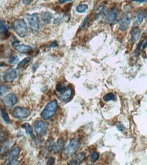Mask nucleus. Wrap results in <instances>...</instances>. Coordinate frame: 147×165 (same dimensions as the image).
Listing matches in <instances>:
<instances>
[{
	"instance_id": "a878e982",
	"label": "nucleus",
	"mask_w": 147,
	"mask_h": 165,
	"mask_svg": "<svg viewBox=\"0 0 147 165\" xmlns=\"http://www.w3.org/2000/svg\"><path fill=\"white\" fill-rule=\"evenodd\" d=\"M100 157V154L97 152H93L90 156V160L92 162H96Z\"/></svg>"
},
{
	"instance_id": "f8f14e48",
	"label": "nucleus",
	"mask_w": 147,
	"mask_h": 165,
	"mask_svg": "<svg viewBox=\"0 0 147 165\" xmlns=\"http://www.w3.org/2000/svg\"><path fill=\"white\" fill-rule=\"evenodd\" d=\"M141 30L139 28L136 27L133 28L131 34L130 41L132 44H134L138 40L140 35Z\"/></svg>"
},
{
	"instance_id": "f704fd0d",
	"label": "nucleus",
	"mask_w": 147,
	"mask_h": 165,
	"mask_svg": "<svg viewBox=\"0 0 147 165\" xmlns=\"http://www.w3.org/2000/svg\"><path fill=\"white\" fill-rule=\"evenodd\" d=\"M19 164V161L17 160L14 159L12 160L11 162L9 163L8 164L10 165H17Z\"/></svg>"
},
{
	"instance_id": "f3484780",
	"label": "nucleus",
	"mask_w": 147,
	"mask_h": 165,
	"mask_svg": "<svg viewBox=\"0 0 147 165\" xmlns=\"http://www.w3.org/2000/svg\"><path fill=\"white\" fill-rule=\"evenodd\" d=\"M52 17H53V15L50 12H43L41 14V18L42 20L47 24H49L50 23Z\"/></svg>"
},
{
	"instance_id": "f03ea898",
	"label": "nucleus",
	"mask_w": 147,
	"mask_h": 165,
	"mask_svg": "<svg viewBox=\"0 0 147 165\" xmlns=\"http://www.w3.org/2000/svg\"><path fill=\"white\" fill-rule=\"evenodd\" d=\"M13 27L14 31L20 37H24L27 35L28 28L27 24L24 19H15Z\"/></svg>"
},
{
	"instance_id": "423d86ee",
	"label": "nucleus",
	"mask_w": 147,
	"mask_h": 165,
	"mask_svg": "<svg viewBox=\"0 0 147 165\" xmlns=\"http://www.w3.org/2000/svg\"><path fill=\"white\" fill-rule=\"evenodd\" d=\"M30 112L25 108L16 107L13 111V116L15 118L23 119L27 118L30 116Z\"/></svg>"
},
{
	"instance_id": "f257e3e1",
	"label": "nucleus",
	"mask_w": 147,
	"mask_h": 165,
	"mask_svg": "<svg viewBox=\"0 0 147 165\" xmlns=\"http://www.w3.org/2000/svg\"><path fill=\"white\" fill-rule=\"evenodd\" d=\"M58 108V102L56 100L52 101L46 106L41 114V117L44 120H48L53 118Z\"/></svg>"
},
{
	"instance_id": "e433bc0d",
	"label": "nucleus",
	"mask_w": 147,
	"mask_h": 165,
	"mask_svg": "<svg viewBox=\"0 0 147 165\" xmlns=\"http://www.w3.org/2000/svg\"><path fill=\"white\" fill-rule=\"evenodd\" d=\"M33 1V0H22L23 3L25 5H28V4H30Z\"/></svg>"
},
{
	"instance_id": "0eeeda50",
	"label": "nucleus",
	"mask_w": 147,
	"mask_h": 165,
	"mask_svg": "<svg viewBox=\"0 0 147 165\" xmlns=\"http://www.w3.org/2000/svg\"><path fill=\"white\" fill-rule=\"evenodd\" d=\"M18 99L16 95L14 93L9 94L3 98V102L6 107L11 108L17 103Z\"/></svg>"
},
{
	"instance_id": "cd10ccee",
	"label": "nucleus",
	"mask_w": 147,
	"mask_h": 165,
	"mask_svg": "<svg viewBox=\"0 0 147 165\" xmlns=\"http://www.w3.org/2000/svg\"><path fill=\"white\" fill-rule=\"evenodd\" d=\"M2 117L5 123H9V116H8V113L5 110L2 111Z\"/></svg>"
},
{
	"instance_id": "4468645a",
	"label": "nucleus",
	"mask_w": 147,
	"mask_h": 165,
	"mask_svg": "<svg viewBox=\"0 0 147 165\" xmlns=\"http://www.w3.org/2000/svg\"><path fill=\"white\" fill-rule=\"evenodd\" d=\"M10 28L4 20H0V34L7 36Z\"/></svg>"
},
{
	"instance_id": "7c9ffc66",
	"label": "nucleus",
	"mask_w": 147,
	"mask_h": 165,
	"mask_svg": "<svg viewBox=\"0 0 147 165\" xmlns=\"http://www.w3.org/2000/svg\"><path fill=\"white\" fill-rule=\"evenodd\" d=\"M117 128L120 132H123L125 129V127L121 122H119L117 125Z\"/></svg>"
},
{
	"instance_id": "b1692460",
	"label": "nucleus",
	"mask_w": 147,
	"mask_h": 165,
	"mask_svg": "<svg viewBox=\"0 0 147 165\" xmlns=\"http://www.w3.org/2000/svg\"><path fill=\"white\" fill-rule=\"evenodd\" d=\"M115 99V96L114 94L109 93L107 94L103 97V100L106 102H109L113 101Z\"/></svg>"
},
{
	"instance_id": "6ab92c4d",
	"label": "nucleus",
	"mask_w": 147,
	"mask_h": 165,
	"mask_svg": "<svg viewBox=\"0 0 147 165\" xmlns=\"http://www.w3.org/2000/svg\"><path fill=\"white\" fill-rule=\"evenodd\" d=\"M15 50L20 53L26 52L32 50V47L29 46L24 45H17L15 46Z\"/></svg>"
},
{
	"instance_id": "4be33fe9",
	"label": "nucleus",
	"mask_w": 147,
	"mask_h": 165,
	"mask_svg": "<svg viewBox=\"0 0 147 165\" xmlns=\"http://www.w3.org/2000/svg\"><path fill=\"white\" fill-rule=\"evenodd\" d=\"M31 60V58L29 57L24 58L22 61L19 63L17 66L18 68H22V67H24L25 65L28 64Z\"/></svg>"
},
{
	"instance_id": "6e6552de",
	"label": "nucleus",
	"mask_w": 147,
	"mask_h": 165,
	"mask_svg": "<svg viewBox=\"0 0 147 165\" xmlns=\"http://www.w3.org/2000/svg\"><path fill=\"white\" fill-rule=\"evenodd\" d=\"M18 74L19 72L17 69H8L3 73V78L6 82H11L17 77Z\"/></svg>"
},
{
	"instance_id": "c9c22d12",
	"label": "nucleus",
	"mask_w": 147,
	"mask_h": 165,
	"mask_svg": "<svg viewBox=\"0 0 147 165\" xmlns=\"http://www.w3.org/2000/svg\"><path fill=\"white\" fill-rule=\"evenodd\" d=\"M132 2H138L140 3L147 2V0H131Z\"/></svg>"
},
{
	"instance_id": "a211bd4d",
	"label": "nucleus",
	"mask_w": 147,
	"mask_h": 165,
	"mask_svg": "<svg viewBox=\"0 0 147 165\" xmlns=\"http://www.w3.org/2000/svg\"><path fill=\"white\" fill-rule=\"evenodd\" d=\"M144 18V14L142 11H138L136 14L135 24L136 25H139L143 22Z\"/></svg>"
},
{
	"instance_id": "bb28decb",
	"label": "nucleus",
	"mask_w": 147,
	"mask_h": 165,
	"mask_svg": "<svg viewBox=\"0 0 147 165\" xmlns=\"http://www.w3.org/2000/svg\"><path fill=\"white\" fill-rule=\"evenodd\" d=\"M8 85H3L0 87V97L4 95L8 91Z\"/></svg>"
},
{
	"instance_id": "4c0bfd02",
	"label": "nucleus",
	"mask_w": 147,
	"mask_h": 165,
	"mask_svg": "<svg viewBox=\"0 0 147 165\" xmlns=\"http://www.w3.org/2000/svg\"><path fill=\"white\" fill-rule=\"evenodd\" d=\"M71 1L72 0H58V2L60 4H64V3L67 2H70V1Z\"/></svg>"
},
{
	"instance_id": "aec40b11",
	"label": "nucleus",
	"mask_w": 147,
	"mask_h": 165,
	"mask_svg": "<svg viewBox=\"0 0 147 165\" xmlns=\"http://www.w3.org/2000/svg\"><path fill=\"white\" fill-rule=\"evenodd\" d=\"M22 127L23 128H24V129H25L27 134L30 135V136L31 137V138H34V135L33 133L32 128H31V126L30 124L28 123H24V124H23Z\"/></svg>"
},
{
	"instance_id": "c756f323",
	"label": "nucleus",
	"mask_w": 147,
	"mask_h": 165,
	"mask_svg": "<svg viewBox=\"0 0 147 165\" xmlns=\"http://www.w3.org/2000/svg\"><path fill=\"white\" fill-rule=\"evenodd\" d=\"M90 15H88L85 18L84 21H83V23L82 25L81 28L82 29H84L87 26L88 24H89L90 22Z\"/></svg>"
},
{
	"instance_id": "9b49d317",
	"label": "nucleus",
	"mask_w": 147,
	"mask_h": 165,
	"mask_svg": "<svg viewBox=\"0 0 147 165\" xmlns=\"http://www.w3.org/2000/svg\"><path fill=\"white\" fill-rule=\"evenodd\" d=\"M64 141L63 139L60 138L52 146V151L54 154H59L62 151L64 146Z\"/></svg>"
},
{
	"instance_id": "1a4fd4ad",
	"label": "nucleus",
	"mask_w": 147,
	"mask_h": 165,
	"mask_svg": "<svg viewBox=\"0 0 147 165\" xmlns=\"http://www.w3.org/2000/svg\"><path fill=\"white\" fill-rule=\"evenodd\" d=\"M35 132L40 136H44L46 134L48 129L47 124L43 121H37L34 124Z\"/></svg>"
},
{
	"instance_id": "72a5a7b5",
	"label": "nucleus",
	"mask_w": 147,
	"mask_h": 165,
	"mask_svg": "<svg viewBox=\"0 0 147 165\" xmlns=\"http://www.w3.org/2000/svg\"><path fill=\"white\" fill-rule=\"evenodd\" d=\"M62 19H63V17H58L55 19L54 21V23L55 24H58V23H60L62 21Z\"/></svg>"
},
{
	"instance_id": "2eb2a0df",
	"label": "nucleus",
	"mask_w": 147,
	"mask_h": 165,
	"mask_svg": "<svg viewBox=\"0 0 147 165\" xmlns=\"http://www.w3.org/2000/svg\"><path fill=\"white\" fill-rule=\"evenodd\" d=\"M86 154L84 153H80L77 155L74 158V159L71 160L69 164L70 165H76L77 164H80L84 160L85 158Z\"/></svg>"
},
{
	"instance_id": "473e14b6",
	"label": "nucleus",
	"mask_w": 147,
	"mask_h": 165,
	"mask_svg": "<svg viewBox=\"0 0 147 165\" xmlns=\"http://www.w3.org/2000/svg\"><path fill=\"white\" fill-rule=\"evenodd\" d=\"M55 161V159L54 158L51 157L48 160L47 162V164L52 165L54 163Z\"/></svg>"
},
{
	"instance_id": "393cba45",
	"label": "nucleus",
	"mask_w": 147,
	"mask_h": 165,
	"mask_svg": "<svg viewBox=\"0 0 147 165\" xmlns=\"http://www.w3.org/2000/svg\"><path fill=\"white\" fill-rule=\"evenodd\" d=\"M67 87V86H65L64 84L59 83L56 86V90L58 92L62 93L66 90Z\"/></svg>"
},
{
	"instance_id": "5701e85b",
	"label": "nucleus",
	"mask_w": 147,
	"mask_h": 165,
	"mask_svg": "<svg viewBox=\"0 0 147 165\" xmlns=\"http://www.w3.org/2000/svg\"><path fill=\"white\" fill-rule=\"evenodd\" d=\"M88 8V7L86 5H80L76 8V11L80 13H82L85 12Z\"/></svg>"
},
{
	"instance_id": "7ed1b4c3",
	"label": "nucleus",
	"mask_w": 147,
	"mask_h": 165,
	"mask_svg": "<svg viewBox=\"0 0 147 165\" xmlns=\"http://www.w3.org/2000/svg\"><path fill=\"white\" fill-rule=\"evenodd\" d=\"M80 146V141L77 138H73L69 142L68 146L64 150V154L65 156L70 157L75 154Z\"/></svg>"
},
{
	"instance_id": "39448f33",
	"label": "nucleus",
	"mask_w": 147,
	"mask_h": 165,
	"mask_svg": "<svg viewBox=\"0 0 147 165\" xmlns=\"http://www.w3.org/2000/svg\"><path fill=\"white\" fill-rule=\"evenodd\" d=\"M132 17L130 14L128 13L122 14L119 21V28L121 31H126L128 29L131 22Z\"/></svg>"
},
{
	"instance_id": "9d476101",
	"label": "nucleus",
	"mask_w": 147,
	"mask_h": 165,
	"mask_svg": "<svg viewBox=\"0 0 147 165\" xmlns=\"http://www.w3.org/2000/svg\"><path fill=\"white\" fill-rule=\"evenodd\" d=\"M118 9L117 8H114L109 11L106 16V21L109 23H113L116 20L118 14Z\"/></svg>"
},
{
	"instance_id": "20e7f679",
	"label": "nucleus",
	"mask_w": 147,
	"mask_h": 165,
	"mask_svg": "<svg viewBox=\"0 0 147 165\" xmlns=\"http://www.w3.org/2000/svg\"><path fill=\"white\" fill-rule=\"evenodd\" d=\"M25 18L28 20L31 30L34 32L38 31L40 28V20L38 14H27L26 15Z\"/></svg>"
},
{
	"instance_id": "412c9836",
	"label": "nucleus",
	"mask_w": 147,
	"mask_h": 165,
	"mask_svg": "<svg viewBox=\"0 0 147 165\" xmlns=\"http://www.w3.org/2000/svg\"><path fill=\"white\" fill-rule=\"evenodd\" d=\"M8 135L6 131L0 128V143L5 141L8 138Z\"/></svg>"
},
{
	"instance_id": "58836bf2",
	"label": "nucleus",
	"mask_w": 147,
	"mask_h": 165,
	"mask_svg": "<svg viewBox=\"0 0 147 165\" xmlns=\"http://www.w3.org/2000/svg\"><path fill=\"white\" fill-rule=\"evenodd\" d=\"M57 44H57V42H54L51 44L50 47H55L57 46Z\"/></svg>"
},
{
	"instance_id": "dca6fc26",
	"label": "nucleus",
	"mask_w": 147,
	"mask_h": 165,
	"mask_svg": "<svg viewBox=\"0 0 147 165\" xmlns=\"http://www.w3.org/2000/svg\"><path fill=\"white\" fill-rule=\"evenodd\" d=\"M19 147H16L11 150L8 157V162H11L12 160L15 159L19 155Z\"/></svg>"
},
{
	"instance_id": "2f4dec72",
	"label": "nucleus",
	"mask_w": 147,
	"mask_h": 165,
	"mask_svg": "<svg viewBox=\"0 0 147 165\" xmlns=\"http://www.w3.org/2000/svg\"><path fill=\"white\" fill-rule=\"evenodd\" d=\"M144 43V40L142 41L139 44L138 46L137 47L136 50L135 51V53L136 55H139L140 53V48L143 45V44Z\"/></svg>"
},
{
	"instance_id": "ea45409f",
	"label": "nucleus",
	"mask_w": 147,
	"mask_h": 165,
	"mask_svg": "<svg viewBox=\"0 0 147 165\" xmlns=\"http://www.w3.org/2000/svg\"><path fill=\"white\" fill-rule=\"evenodd\" d=\"M146 47H147V41L145 44H143L142 45L143 49H145Z\"/></svg>"
},
{
	"instance_id": "ddd939ff",
	"label": "nucleus",
	"mask_w": 147,
	"mask_h": 165,
	"mask_svg": "<svg viewBox=\"0 0 147 165\" xmlns=\"http://www.w3.org/2000/svg\"><path fill=\"white\" fill-rule=\"evenodd\" d=\"M72 93V90L69 86H67L66 90L61 93V95L59 97V99L61 101L65 102L67 101L69 99Z\"/></svg>"
},
{
	"instance_id": "a19ab883",
	"label": "nucleus",
	"mask_w": 147,
	"mask_h": 165,
	"mask_svg": "<svg viewBox=\"0 0 147 165\" xmlns=\"http://www.w3.org/2000/svg\"><path fill=\"white\" fill-rule=\"evenodd\" d=\"M146 18H147V13H146Z\"/></svg>"
},
{
	"instance_id": "c85d7f7f",
	"label": "nucleus",
	"mask_w": 147,
	"mask_h": 165,
	"mask_svg": "<svg viewBox=\"0 0 147 165\" xmlns=\"http://www.w3.org/2000/svg\"><path fill=\"white\" fill-rule=\"evenodd\" d=\"M19 61V58L18 56H14V57H12L9 60V62L10 63L15 65L17 63V62Z\"/></svg>"
}]
</instances>
